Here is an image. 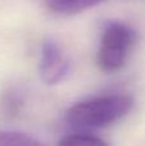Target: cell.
Here are the masks:
<instances>
[{"instance_id":"cell-1","label":"cell","mask_w":145,"mask_h":146,"mask_svg":"<svg viewBox=\"0 0 145 146\" xmlns=\"http://www.w3.org/2000/svg\"><path fill=\"white\" fill-rule=\"evenodd\" d=\"M132 108L127 95H108L89 99L71 106L67 121L78 129L102 128L123 118Z\"/></svg>"},{"instance_id":"cell-2","label":"cell","mask_w":145,"mask_h":146,"mask_svg":"<svg viewBox=\"0 0 145 146\" xmlns=\"http://www.w3.org/2000/svg\"><path fill=\"white\" fill-rule=\"evenodd\" d=\"M135 42V32L122 22L105 26L98 51V66L104 72H116L125 66Z\"/></svg>"},{"instance_id":"cell-3","label":"cell","mask_w":145,"mask_h":146,"mask_svg":"<svg viewBox=\"0 0 145 146\" xmlns=\"http://www.w3.org/2000/svg\"><path fill=\"white\" fill-rule=\"evenodd\" d=\"M69 62L59 44L48 38L44 41L40 59V74L48 85H57L67 77Z\"/></svg>"},{"instance_id":"cell-4","label":"cell","mask_w":145,"mask_h":146,"mask_svg":"<svg viewBox=\"0 0 145 146\" xmlns=\"http://www.w3.org/2000/svg\"><path fill=\"white\" fill-rule=\"evenodd\" d=\"M103 0H46L49 9L58 14H77L98 5Z\"/></svg>"},{"instance_id":"cell-5","label":"cell","mask_w":145,"mask_h":146,"mask_svg":"<svg viewBox=\"0 0 145 146\" xmlns=\"http://www.w3.org/2000/svg\"><path fill=\"white\" fill-rule=\"evenodd\" d=\"M37 145H41V142L28 133L0 129V146H37Z\"/></svg>"},{"instance_id":"cell-6","label":"cell","mask_w":145,"mask_h":146,"mask_svg":"<svg viewBox=\"0 0 145 146\" xmlns=\"http://www.w3.org/2000/svg\"><path fill=\"white\" fill-rule=\"evenodd\" d=\"M107 142L104 140L99 139L91 133H73L68 135L64 139L59 141V145H68V146H96L105 145Z\"/></svg>"}]
</instances>
